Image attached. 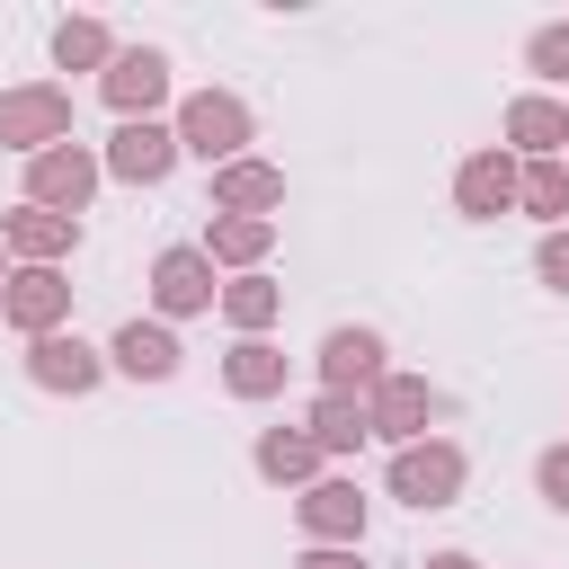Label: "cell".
I'll return each mask as SVG.
<instances>
[{
  "label": "cell",
  "instance_id": "6da1fadb",
  "mask_svg": "<svg viewBox=\"0 0 569 569\" xmlns=\"http://www.w3.org/2000/svg\"><path fill=\"white\" fill-rule=\"evenodd\" d=\"M169 133H178V160L231 169V160H249L258 116H249V98H231V89H187V98H178V116H169Z\"/></svg>",
  "mask_w": 569,
  "mask_h": 569
},
{
  "label": "cell",
  "instance_id": "7a4b0ae2",
  "mask_svg": "<svg viewBox=\"0 0 569 569\" xmlns=\"http://www.w3.org/2000/svg\"><path fill=\"white\" fill-rule=\"evenodd\" d=\"M462 480H471V453L453 445V436H418V445H400L391 453V471H382V489L400 498V507H453L462 498Z\"/></svg>",
  "mask_w": 569,
  "mask_h": 569
},
{
  "label": "cell",
  "instance_id": "3957f363",
  "mask_svg": "<svg viewBox=\"0 0 569 569\" xmlns=\"http://www.w3.org/2000/svg\"><path fill=\"white\" fill-rule=\"evenodd\" d=\"M53 142H71V89H62V80L0 89V151L36 160V151H53Z\"/></svg>",
  "mask_w": 569,
  "mask_h": 569
},
{
  "label": "cell",
  "instance_id": "277c9868",
  "mask_svg": "<svg viewBox=\"0 0 569 569\" xmlns=\"http://www.w3.org/2000/svg\"><path fill=\"white\" fill-rule=\"evenodd\" d=\"M98 178H107V169H98V151L71 133V142H53V151H36V160H27V204H44V213H71V222H80V213H89V196H98Z\"/></svg>",
  "mask_w": 569,
  "mask_h": 569
},
{
  "label": "cell",
  "instance_id": "5b68a950",
  "mask_svg": "<svg viewBox=\"0 0 569 569\" xmlns=\"http://www.w3.org/2000/svg\"><path fill=\"white\" fill-rule=\"evenodd\" d=\"M365 418H373V436L400 453V445H418V436L445 418V391H436L427 373H400V365H391V373L365 391Z\"/></svg>",
  "mask_w": 569,
  "mask_h": 569
},
{
  "label": "cell",
  "instance_id": "8992f818",
  "mask_svg": "<svg viewBox=\"0 0 569 569\" xmlns=\"http://www.w3.org/2000/svg\"><path fill=\"white\" fill-rule=\"evenodd\" d=\"M293 525H302V542L356 551V542H365V489H356L347 471H320L311 489H293Z\"/></svg>",
  "mask_w": 569,
  "mask_h": 569
},
{
  "label": "cell",
  "instance_id": "52a82bcc",
  "mask_svg": "<svg viewBox=\"0 0 569 569\" xmlns=\"http://www.w3.org/2000/svg\"><path fill=\"white\" fill-rule=\"evenodd\" d=\"M98 98L116 107V124L160 116V107H169V53H160V44H116V62L98 71Z\"/></svg>",
  "mask_w": 569,
  "mask_h": 569
},
{
  "label": "cell",
  "instance_id": "ba28073f",
  "mask_svg": "<svg viewBox=\"0 0 569 569\" xmlns=\"http://www.w3.org/2000/svg\"><path fill=\"white\" fill-rule=\"evenodd\" d=\"M213 302H222V276H213V258H204L196 240H178V249L151 258V311H160V320H196V311H213Z\"/></svg>",
  "mask_w": 569,
  "mask_h": 569
},
{
  "label": "cell",
  "instance_id": "9c48e42d",
  "mask_svg": "<svg viewBox=\"0 0 569 569\" xmlns=\"http://www.w3.org/2000/svg\"><path fill=\"white\" fill-rule=\"evenodd\" d=\"M0 320H9L18 338H53V329H71V276H62V267H9V284H0Z\"/></svg>",
  "mask_w": 569,
  "mask_h": 569
},
{
  "label": "cell",
  "instance_id": "30bf717a",
  "mask_svg": "<svg viewBox=\"0 0 569 569\" xmlns=\"http://www.w3.org/2000/svg\"><path fill=\"white\" fill-rule=\"evenodd\" d=\"M27 382H36V391H62V400H89V391L107 382V347H89L80 329L27 338Z\"/></svg>",
  "mask_w": 569,
  "mask_h": 569
},
{
  "label": "cell",
  "instance_id": "8fae6325",
  "mask_svg": "<svg viewBox=\"0 0 569 569\" xmlns=\"http://www.w3.org/2000/svg\"><path fill=\"white\" fill-rule=\"evenodd\" d=\"M320 391H347V400H365L382 373H391V347H382V329H365V320H338L329 338H320Z\"/></svg>",
  "mask_w": 569,
  "mask_h": 569
},
{
  "label": "cell",
  "instance_id": "7c38bea8",
  "mask_svg": "<svg viewBox=\"0 0 569 569\" xmlns=\"http://www.w3.org/2000/svg\"><path fill=\"white\" fill-rule=\"evenodd\" d=\"M98 169L124 178V187H160V178L178 169V133H169V116H133V124H116L107 151H98Z\"/></svg>",
  "mask_w": 569,
  "mask_h": 569
},
{
  "label": "cell",
  "instance_id": "4fadbf2b",
  "mask_svg": "<svg viewBox=\"0 0 569 569\" xmlns=\"http://www.w3.org/2000/svg\"><path fill=\"white\" fill-rule=\"evenodd\" d=\"M516 187H525V160L507 142H489V151H471L453 169V213L462 222H498V213H516Z\"/></svg>",
  "mask_w": 569,
  "mask_h": 569
},
{
  "label": "cell",
  "instance_id": "5bb4252c",
  "mask_svg": "<svg viewBox=\"0 0 569 569\" xmlns=\"http://www.w3.org/2000/svg\"><path fill=\"white\" fill-rule=\"evenodd\" d=\"M178 365H187V347H178L169 320H124L107 338V373H124V382H169Z\"/></svg>",
  "mask_w": 569,
  "mask_h": 569
},
{
  "label": "cell",
  "instance_id": "9a60e30c",
  "mask_svg": "<svg viewBox=\"0 0 569 569\" xmlns=\"http://www.w3.org/2000/svg\"><path fill=\"white\" fill-rule=\"evenodd\" d=\"M0 249L18 267H62L80 249V222L71 213H44V204H18V213H0Z\"/></svg>",
  "mask_w": 569,
  "mask_h": 569
},
{
  "label": "cell",
  "instance_id": "2e32d148",
  "mask_svg": "<svg viewBox=\"0 0 569 569\" xmlns=\"http://www.w3.org/2000/svg\"><path fill=\"white\" fill-rule=\"evenodd\" d=\"M507 151H516V160H560V151H569V107L542 98V89L507 98Z\"/></svg>",
  "mask_w": 569,
  "mask_h": 569
},
{
  "label": "cell",
  "instance_id": "e0dca14e",
  "mask_svg": "<svg viewBox=\"0 0 569 569\" xmlns=\"http://www.w3.org/2000/svg\"><path fill=\"white\" fill-rule=\"evenodd\" d=\"M276 204H284V169H276V160H231V169H213V213L276 222Z\"/></svg>",
  "mask_w": 569,
  "mask_h": 569
},
{
  "label": "cell",
  "instance_id": "ac0fdd59",
  "mask_svg": "<svg viewBox=\"0 0 569 569\" xmlns=\"http://www.w3.org/2000/svg\"><path fill=\"white\" fill-rule=\"evenodd\" d=\"M284 373H293V356L276 338H231V356H222V391L231 400H276Z\"/></svg>",
  "mask_w": 569,
  "mask_h": 569
},
{
  "label": "cell",
  "instance_id": "d6986e66",
  "mask_svg": "<svg viewBox=\"0 0 569 569\" xmlns=\"http://www.w3.org/2000/svg\"><path fill=\"white\" fill-rule=\"evenodd\" d=\"M249 462H258V480H276V489H311V480L329 471V462H320V445H311L302 427H258Z\"/></svg>",
  "mask_w": 569,
  "mask_h": 569
},
{
  "label": "cell",
  "instance_id": "ffe728a7",
  "mask_svg": "<svg viewBox=\"0 0 569 569\" xmlns=\"http://www.w3.org/2000/svg\"><path fill=\"white\" fill-rule=\"evenodd\" d=\"M196 249L213 258V276H222V267H231V276H258V258L276 249V222H249V213H213Z\"/></svg>",
  "mask_w": 569,
  "mask_h": 569
},
{
  "label": "cell",
  "instance_id": "44dd1931",
  "mask_svg": "<svg viewBox=\"0 0 569 569\" xmlns=\"http://www.w3.org/2000/svg\"><path fill=\"white\" fill-rule=\"evenodd\" d=\"M302 436L320 445V462H338V453L373 445V418H365V400H347V391H320V400L302 409Z\"/></svg>",
  "mask_w": 569,
  "mask_h": 569
},
{
  "label": "cell",
  "instance_id": "7402d4cb",
  "mask_svg": "<svg viewBox=\"0 0 569 569\" xmlns=\"http://www.w3.org/2000/svg\"><path fill=\"white\" fill-rule=\"evenodd\" d=\"M213 311L231 320V338H267V329L284 320V284H276V276H231Z\"/></svg>",
  "mask_w": 569,
  "mask_h": 569
},
{
  "label": "cell",
  "instance_id": "603a6c76",
  "mask_svg": "<svg viewBox=\"0 0 569 569\" xmlns=\"http://www.w3.org/2000/svg\"><path fill=\"white\" fill-rule=\"evenodd\" d=\"M516 213H533L542 231H560V222H569V160H525Z\"/></svg>",
  "mask_w": 569,
  "mask_h": 569
},
{
  "label": "cell",
  "instance_id": "cb8c5ba5",
  "mask_svg": "<svg viewBox=\"0 0 569 569\" xmlns=\"http://www.w3.org/2000/svg\"><path fill=\"white\" fill-rule=\"evenodd\" d=\"M53 62L62 71H107L116 62V27L107 18H62L53 27Z\"/></svg>",
  "mask_w": 569,
  "mask_h": 569
},
{
  "label": "cell",
  "instance_id": "d4e9b609",
  "mask_svg": "<svg viewBox=\"0 0 569 569\" xmlns=\"http://www.w3.org/2000/svg\"><path fill=\"white\" fill-rule=\"evenodd\" d=\"M525 71L569 89V18H551V27H533V36H525Z\"/></svg>",
  "mask_w": 569,
  "mask_h": 569
},
{
  "label": "cell",
  "instance_id": "484cf974",
  "mask_svg": "<svg viewBox=\"0 0 569 569\" xmlns=\"http://www.w3.org/2000/svg\"><path fill=\"white\" fill-rule=\"evenodd\" d=\"M533 489H542V507L569 516V445H542V453H533Z\"/></svg>",
  "mask_w": 569,
  "mask_h": 569
},
{
  "label": "cell",
  "instance_id": "4316f807",
  "mask_svg": "<svg viewBox=\"0 0 569 569\" xmlns=\"http://www.w3.org/2000/svg\"><path fill=\"white\" fill-rule=\"evenodd\" d=\"M533 276H542L551 293H569V222H560V231H542V249H533Z\"/></svg>",
  "mask_w": 569,
  "mask_h": 569
},
{
  "label": "cell",
  "instance_id": "83f0119b",
  "mask_svg": "<svg viewBox=\"0 0 569 569\" xmlns=\"http://www.w3.org/2000/svg\"><path fill=\"white\" fill-rule=\"evenodd\" d=\"M293 569H365V551H329V542H311Z\"/></svg>",
  "mask_w": 569,
  "mask_h": 569
},
{
  "label": "cell",
  "instance_id": "f1b7e54d",
  "mask_svg": "<svg viewBox=\"0 0 569 569\" xmlns=\"http://www.w3.org/2000/svg\"><path fill=\"white\" fill-rule=\"evenodd\" d=\"M418 569H480V560H471V551H427Z\"/></svg>",
  "mask_w": 569,
  "mask_h": 569
},
{
  "label": "cell",
  "instance_id": "f546056e",
  "mask_svg": "<svg viewBox=\"0 0 569 569\" xmlns=\"http://www.w3.org/2000/svg\"><path fill=\"white\" fill-rule=\"evenodd\" d=\"M0 284H9V249H0Z\"/></svg>",
  "mask_w": 569,
  "mask_h": 569
},
{
  "label": "cell",
  "instance_id": "4dcf8cb0",
  "mask_svg": "<svg viewBox=\"0 0 569 569\" xmlns=\"http://www.w3.org/2000/svg\"><path fill=\"white\" fill-rule=\"evenodd\" d=\"M560 160H569V151H560Z\"/></svg>",
  "mask_w": 569,
  "mask_h": 569
}]
</instances>
